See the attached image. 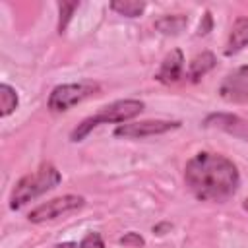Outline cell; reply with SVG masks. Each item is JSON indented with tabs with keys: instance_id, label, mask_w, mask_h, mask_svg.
<instances>
[{
	"instance_id": "cell-1",
	"label": "cell",
	"mask_w": 248,
	"mask_h": 248,
	"mask_svg": "<svg viewBox=\"0 0 248 248\" xmlns=\"http://www.w3.org/2000/svg\"><path fill=\"white\" fill-rule=\"evenodd\" d=\"M184 180L202 202H225L240 186L236 165L225 155L211 151H200L186 163Z\"/></svg>"
},
{
	"instance_id": "cell-2",
	"label": "cell",
	"mask_w": 248,
	"mask_h": 248,
	"mask_svg": "<svg viewBox=\"0 0 248 248\" xmlns=\"http://www.w3.org/2000/svg\"><path fill=\"white\" fill-rule=\"evenodd\" d=\"M60 180H62V174L58 172V169L52 163H43L35 172L25 174L14 186L12 196H10V207L12 209L23 207L27 202L35 200L37 196L56 188L60 184Z\"/></svg>"
},
{
	"instance_id": "cell-3",
	"label": "cell",
	"mask_w": 248,
	"mask_h": 248,
	"mask_svg": "<svg viewBox=\"0 0 248 248\" xmlns=\"http://www.w3.org/2000/svg\"><path fill=\"white\" fill-rule=\"evenodd\" d=\"M143 103L138 99H120L114 101L107 107H103L97 114L85 118L81 124H78L72 132V141H81L93 128L101 126V124H126L128 120L136 118L141 110H143Z\"/></svg>"
},
{
	"instance_id": "cell-4",
	"label": "cell",
	"mask_w": 248,
	"mask_h": 248,
	"mask_svg": "<svg viewBox=\"0 0 248 248\" xmlns=\"http://www.w3.org/2000/svg\"><path fill=\"white\" fill-rule=\"evenodd\" d=\"M99 85L93 81H79V83H62L56 85L48 95V108L52 112H64L70 107L85 101L87 97L95 95Z\"/></svg>"
},
{
	"instance_id": "cell-5",
	"label": "cell",
	"mask_w": 248,
	"mask_h": 248,
	"mask_svg": "<svg viewBox=\"0 0 248 248\" xmlns=\"http://www.w3.org/2000/svg\"><path fill=\"white\" fill-rule=\"evenodd\" d=\"M85 203V200L81 196H74V194H66L60 198H52L41 205H37L35 209L29 211L27 219L31 223H45V221H52L58 217H64L68 213H74L78 209H81Z\"/></svg>"
},
{
	"instance_id": "cell-6",
	"label": "cell",
	"mask_w": 248,
	"mask_h": 248,
	"mask_svg": "<svg viewBox=\"0 0 248 248\" xmlns=\"http://www.w3.org/2000/svg\"><path fill=\"white\" fill-rule=\"evenodd\" d=\"M180 128L178 120H141V122H128V124H118L114 130V136L118 138H149V136H159L170 130Z\"/></svg>"
},
{
	"instance_id": "cell-7",
	"label": "cell",
	"mask_w": 248,
	"mask_h": 248,
	"mask_svg": "<svg viewBox=\"0 0 248 248\" xmlns=\"http://www.w3.org/2000/svg\"><path fill=\"white\" fill-rule=\"evenodd\" d=\"M219 95L227 103H248V66L232 70L221 83Z\"/></svg>"
},
{
	"instance_id": "cell-8",
	"label": "cell",
	"mask_w": 248,
	"mask_h": 248,
	"mask_svg": "<svg viewBox=\"0 0 248 248\" xmlns=\"http://www.w3.org/2000/svg\"><path fill=\"white\" fill-rule=\"evenodd\" d=\"M182 70H184V54L180 48H172L161 62L159 72L155 74V79L161 83H176L182 78Z\"/></svg>"
},
{
	"instance_id": "cell-9",
	"label": "cell",
	"mask_w": 248,
	"mask_h": 248,
	"mask_svg": "<svg viewBox=\"0 0 248 248\" xmlns=\"http://www.w3.org/2000/svg\"><path fill=\"white\" fill-rule=\"evenodd\" d=\"M244 46H248V17H238L232 23V29H231V35L225 46V54L227 56L236 54Z\"/></svg>"
},
{
	"instance_id": "cell-10",
	"label": "cell",
	"mask_w": 248,
	"mask_h": 248,
	"mask_svg": "<svg viewBox=\"0 0 248 248\" xmlns=\"http://www.w3.org/2000/svg\"><path fill=\"white\" fill-rule=\"evenodd\" d=\"M215 64H217L215 54L205 50V52H202V54H198V56L192 58V62H190V66H188V78H190L192 81H198V79H202L209 70H213Z\"/></svg>"
},
{
	"instance_id": "cell-11",
	"label": "cell",
	"mask_w": 248,
	"mask_h": 248,
	"mask_svg": "<svg viewBox=\"0 0 248 248\" xmlns=\"http://www.w3.org/2000/svg\"><path fill=\"white\" fill-rule=\"evenodd\" d=\"M188 25V17L182 14H174V16H163L155 21V29H159L163 35H178L184 31V27Z\"/></svg>"
},
{
	"instance_id": "cell-12",
	"label": "cell",
	"mask_w": 248,
	"mask_h": 248,
	"mask_svg": "<svg viewBox=\"0 0 248 248\" xmlns=\"http://www.w3.org/2000/svg\"><path fill=\"white\" fill-rule=\"evenodd\" d=\"M110 10L120 16H126V17H138L145 12V2H141V0H112Z\"/></svg>"
},
{
	"instance_id": "cell-13",
	"label": "cell",
	"mask_w": 248,
	"mask_h": 248,
	"mask_svg": "<svg viewBox=\"0 0 248 248\" xmlns=\"http://www.w3.org/2000/svg\"><path fill=\"white\" fill-rule=\"evenodd\" d=\"M16 108H17V91L12 85L2 83L0 85V116L6 118Z\"/></svg>"
},
{
	"instance_id": "cell-14",
	"label": "cell",
	"mask_w": 248,
	"mask_h": 248,
	"mask_svg": "<svg viewBox=\"0 0 248 248\" xmlns=\"http://www.w3.org/2000/svg\"><path fill=\"white\" fill-rule=\"evenodd\" d=\"M78 6H79L78 2H60V4H58V8H60V19H58V33H64V29H66L68 21L72 19V14H74V10H76Z\"/></svg>"
},
{
	"instance_id": "cell-15",
	"label": "cell",
	"mask_w": 248,
	"mask_h": 248,
	"mask_svg": "<svg viewBox=\"0 0 248 248\" xmlns=\"http://www.w3.org/2000/svg\"><path fill=\"white\" fill-rule=\"evenodd\" d=\"M78 248H105V242L101 238L99 232H89L81 238V242L78 244Z\"/></svg>"
},
{
	"instance_id": "cell-16",
	"label": "cell",
	"mask_w": 248,
	"mask_h": 248,
	"mask_svg": "<svg viewBox=\"0 0 248 248\" xmlns=\"http://www.w3.org/2000/svg\"><path fill=\"white\" fill-rule=\"evenodd\" d=\"M122 246H130V248H140V246H143L145 244V240L140 236V232H126L124 236H120V240H118Z\"/></svg>"
},
{
	"instance_id": "cell-17",
	"label": "cell",
	"mask_w": 248,
	"mask_h": 248,
	"mask_svg": "<svg viewBox=\"0 0 248 248\" xmlns=\"http://www.w3.org/2000/svg\"><path fill=\"white\" fill-rule=\"evenodd\" d=\"M211 31V16L209 12L203 14V23H200V29H198V35H207Z\"/></svg>"
},
{
	"instance_id": "cell-18",
	"label": "cell",
	"mask_w": 248,
	"mask_h": 248,
	"mask_svg": "<svg viewBox=\"0 0 248 248\" xmlns=\"http://www.w3.org/2000/svg\"><path fill=\"white\" fill-rule=\"evenodd\" d=\"M169 229H170V223H161V225L153 227V232L155 234H165V231H169Z\"/></svg>"
},
{
	"instance_id": "cell-19",
	"label": "cell",
	"mask_w": 248,
	"mask_h": 248,
	"mask_svg": "<svg viewBox=\"0 0 248 248\" xmlns=\"http://www.w3.org/2000/svg\"><path fill=\"white\" fill-rule=\"evenodd\" d=\"M52 248H76V244L74 242H60V244H56Z\"/></svg>"
},
{
	"instance_id": "cell-20",
	"label": "cell",
	"mask_w": 248,
	"mask_h": 248,
	"mask_svg": "<svg viewBox=\"0 0 248 248\" xmlns=\"http://www.w3.org/2000/svg\"><path fill=\"white\" fill-rule=\"evenodd\" d=\"M242 207H244V209H246V211H248V198H246V200H244V202H242Z\"/></svg>"
}]
</instances>
